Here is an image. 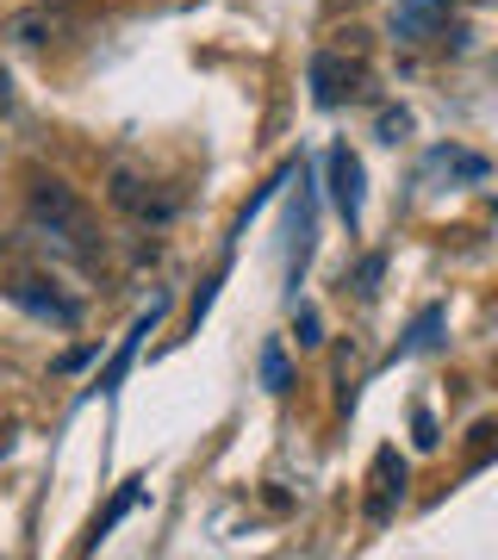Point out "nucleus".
<instances>
[{
	"label": "nucleus",
	"mask_w": 498,
	"mask_h": 560,
	"mask_svg": "<svg viewBox=\"0 0 498 560\" xmlns=\"http://www.w3.org/2000/svg\"><path fill=\"white\" fill-rule=\"evenodd\" d=\"M25 212H32V231H38V243H57V249H69L76 261H94V256H100L94 212H88V200H81L69 180L32 175V180H25Z\"/></svg>",
	"instance_id": "obj_1"
},
{
	"label": "nucleus",
	"mask_w": 498,
	"mask_h": 560,
	"mask_svg": "<svg viewBox=\"0 0 498 560\" xmlns=\"http://www.w3.org/2000/svg\"><path fill=\"white\" fill-rule=\"evenodd\" d=\"M0 293L20 305V312H32V318H50V324H81V293H62L57 275L50 268H38V261H25L13 243L0 249Z\"/></svg>",
	"instance_id": "obj_2"
},
{
	"label": "nucleus",
	"mask_w": 498,
	"mask_h": 560,
	"mask_svg": "<svg viewBox=\"0 0 498 560\" xmlns=\"http://www.w3.org/2000/svg\"><path fill=\"white\" fill-rule=\"evenodd\" d=\"M106 206L125 212V219H138V224H169L181 212L175 194H162V180L150 168H138V162H113L106 168Z\"/></svg>",
	"instance_id": "obj_3"
},
{
	"label": "nucleus",
	"mask_w": 498,
	"mask_h": 560,
	"mask_svg": "<svg viewBox=\"0 0 498 560\" xmlns=\"http://www.w3.org/2000/svg\"><path fill=\"white\" fill-rule=\"evenodd\" d=\"M356 32H343V44H324L319 57H312V101L319 106H343L349 94H361V81H368V62H361V44H349Z\"/></svg>",
	"instance_id": "obj_4"
},
{
	"label": "nucleus",
	"mask_w": 498,
	"mask_h": 560,
	"mask_svg": "<svg viewBox=\"0 0 498 560\" xmlns=\"http://www.w3.org/2000/svg\"><path fill=\"white\" fill-rule=\"evenodd\" d=\"M7 44H20V50H44V44H62L76 38V13H62V7H25V13H13L7 20V32H0Z\"/></svg>",
	"instance_id": "obj_5"
},
{
	"label": "nucleus",
	"mask_w": 498,
	"mask_h": 560,
	"mask_svg": "<svg viewBox=\"0 0 498 560\" xmlns=\"http://www.w3.org/2000/svg\"><path fill=\"white\" fill-rule=\"evenodd\" d=\"M398 504H405V460L398 448H380L374 474H368V523H386Z\"/></svg>",
	"instance_id": "obj_6"
},
{
	"label": "nucleus",
	"mask_w": 498,
	"mask_h": 560,
	"mask_svg": "<svg viewBox=\"0 0 498 560\" xmlns=\"http://www.w3.org/2000/svg\"><path fill=\"white\" fill-rule=\"evenodd\" d=\"M324 168H331V200H337L343 224L356 231V224H361V162L349 156V150H331Z\"/></svg>",
	"instance_id": "obj_7"
},
{
	"label": "nucleus",
	"mask_w": 498,
	"mask_h": 560,
	"mask_svg": "<svg viewBox=\"0 0 498 560\" xmlns=\"http://www.w3.org/2000/svg\"><path fill=\"white\" fill-rule=\"evenodd\" d=\"M449 7H455V0H398L393 7V38H430Z\"/></svg>",
	"instance_id": "obj_8"
},
{
	"label": "nucleus",
	"mask_w": 498,
	"mask_h": 560,
	"mask_svg": "<svg viewBox=\"0 0 498 560\" xmlns=\"http://www.w3.org/2000/svg\"><path fill=\"white\" fill-rule=\"evenodd\" d=\"M262 386H268V393H287V386H293V368H287V349H280V342L262 349Z\"/></svg>",
	"instance_id": "obj_9"
},
{
	"label": "nucleus",
	"mask_w": 498,
	"mask_h": 560,
	"mask_svg": "<svg viewBox=\"0 0 498 560\" xmlns=\"http://www.w3.org/2000/svg\"><path fill=\"white\" fill-rule=\"evenodd\" d=\"M293 330H299V349H319V342H324V324H319V312H312V305H299Z\"/></svg>",
	"instance_id": "obj_10"
},
{
	"label": "nucleus",
	"mask_w": 498,
	"mask_h": 560,
	"mask_svg": "<svg viewBox=\"0 0 498 560\" xmlns=\"http://www.w3.org/2000/svg\"><path fill=\"white\" fill-rule=\"evenodd\" d=\"M380 268H386V261H380V256H368V261H361V268H356V293H374Z\"/></svg>",
	"instance_id": "obj_11"
},
{
	"label": "nucleus",
	"mask_w": 498,
	"mask_h": 560,
	"mask_svg": "<svg viewBox=\"0 0 498 560\" xmlns=\"http://www.w3.org/2000/svg\"><path fill=\"white\" fill-rule=\"evenodd\" d=\"M88 355H94V342H81V349H69V355L57 361V374H76V368H81V361H88Z\"/></svg>",
	"instance_id": "obj_12"
},
{
	"label": "nucleus",
	"mask_w": 498,
	"mask_h": 560,
	"mask_svg": "<svg viewBox=\"0 0 498 560\" xmlns=\"http://www.w3.org/2000/svg\"><path fill=\"white\" fill-rule=\"evenodd\" d=\"M405 125H412L405 113H386V119H380V138H386V143H398V131H405Z\"/></svg>",
	"instance_id": "obj_13"
},
{
	"label": "nucleus",
	"mask_w": 498,
	"mask_h": 560,
	"mask_svg": "<svg viewBox=\"0 0 498 560\" xmlns=\"http://www.w3.org/2000/svg\"><path fill=\"white\" fill-rule=\"evenodd\" d=\"M13 106V81H7V69H0V113Z\"/></svg>",
	"instance_id": "obj_14"
},
{
	"label": "nucleus",
	"mask_w": 498,
	"mask_h": 560,
	"mask_svg": "<svg viewBox=\"0 0 498 560\" xmlns=\"http://www.w3.org/2000/svg\"><path fill=\"white\" fill-rule=\"evenodd\" d=\"M44 7H62V13H76V7H88V0H44Z\"/></svg>",
	"instance_id": "obj_15"
}]
</instances>
